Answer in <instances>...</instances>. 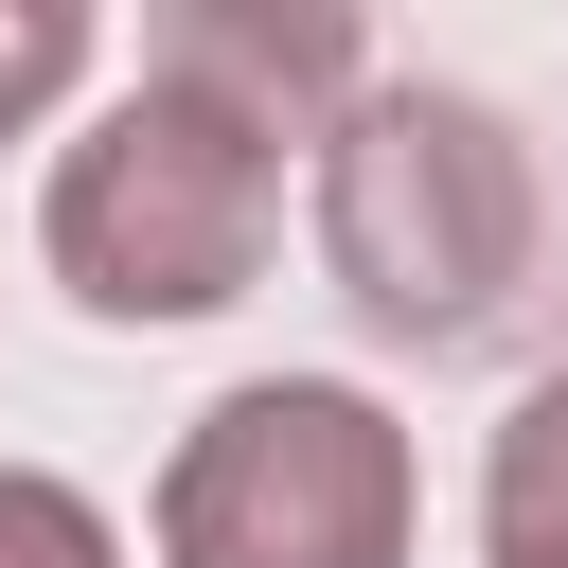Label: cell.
<instances>
[{
	"instance_id": "6da1fadb",
	"label": "cell",
	"mask_w": 568,
	"mask_h": 568,
	"mask_svg": "<svg viewBox=\"0 0 568 568\" xmlns=\"http://www.w3.org/2000/svg\"><path fill=\"white\" fill-rule=\"evenodd\" d=\"M266 231H284V124H248L195 71H124L53 142V195H36V248H53V284L89 320H213V302H248Z\"/></svg>"
},
{
	"instance_id": "7a4b0ae2",
	"label": "cell",
	"mask_w": 568,
	"mask_h": 568,
	"mask_svg": "<svg viewBox=\"0 0 568 568\" xmlns=\"http://www.w3.org/2000/svg\"><path fill=\"white\" fill-rule=\"evenodd\" d=\"M320 266L373 337L462 355L532 284V142L444 71H373L320 124Z\"/></svg>"
},
{
	"instance_id": "3957f363",
	"label": "cell",
	"mask_w": 568,
	"mask_h": 568,
	"mask_svg": "<svg viewBox=\"0 0 568 568\" xmlns=\"http://www.w3.org/2000/svg\"><path fill=\"white\" fill-rule=\"evenodd\" d=\"M426 462L355 373H248L160 462V568H408Z\"/></svg>"
},
{
	"instance_id": "277c9868",
	"label": "cell",
	"mask_w": 568,
	"mask_h": 568,
	"mask_svg": "<svg viewBox=\"0 0 568 568\" xmlns=\"http://www.w3.org/2000/svg\"><path fill=\"white\" fill-rule=\"evenodd\" d=\"M142 71H195V89H231L248 124L320 142V124L373 89V36H355L337 0H160V18H142Z\"/></svg>"
},
{
	"instance_id": "5b68a950",
	"label": "cell",
	"mask_w": 568,
	"mask_h": 568,
	"mask_svg": "<svg viewBox=\"0 0 568 568\" xmlns=\"http://www.w3.org/2000/svg\"><path fill=\"white\" fill-rule=\"evenodd\" d=\"M479 515H497V532H568V355L515 390V426H497V462H479Z\"/></svg>"
},
{
	"instance_id": "8992f818",
	"label": "cell",
	"mask_w": 568,
	"mask_h": 568,
	"mask_svg": "<svg viewBox=\"0 0 568 568\" xmlns=\"http://www.w3.org/2000/svg\"><path fill=\"white\" fill-rule=\"evenodd\" d=\"M0 568H124L106 497H71L53 462H0Z\"/></svg>"
},
{
	"instance_id": "52a82bcc",
	"label": "cell",
	"mask_w": 568,
	"mask_h": 568,
	"mask_svg": "<svg viewBox=\"0 0 568 568\" xmlns=\"http://www.w3.org/2000/svg\"><path fill=\"white\" fill-rule=\"evenodd\" d=\"M89 53H106V36H89V0H0V142H18Z\"/></svg>"
},
{
	"instance_id": "ba28073f",
	"label": "cell",
	"mask_w": 568,
	"mask_h": 568,
	"mask_svg": "<svg viewBox=\"0 0 568 568\" xmlns=\"http://www.w3.org/2000/svg\"><path fill=\"white\" fill-rule=\"evenodd\" d=\"M479 550H497V568H568V532H497V515H479Z\"/></svg>"
}]
</instances>
